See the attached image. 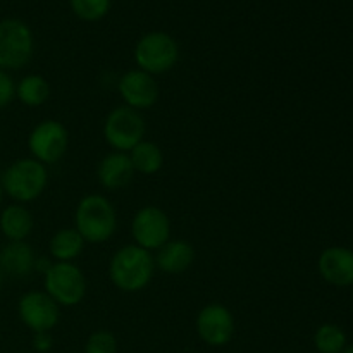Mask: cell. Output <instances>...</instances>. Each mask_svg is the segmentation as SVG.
Segmentation results:
<instances>
[{"label":"cell","instance_id":"cell-1","mask_svg":"<svg viewBox=\"0 0 353 353\" xmlns=\"http://www.w3.org/2000/svg\"><path fill=\"white\" fill-rule=\"evenodd\" d=\"M154 272V261L148 250L141 247H124L110 262V278L117 288L124 292H138L145 288Z\"/></svg>","mask_w":353,"mask_h":353},{"label":"cell","instance_id":"cell-2","mask_svg":"<svg viewBox=\"0 0 353 353\" xmlns=\"http://www.w3.org/2000/svg\"><path fill=\"white\" fill-rule=\"evenodd\" d=\"M76 226L83 240L100 243L112 236L116 230V212L109 200L92 195L81 200L76 212Z\"/></svg>","mask_w":353,"mask_h":353},{"label":"cell","instance_id":"cell-3","mask_svg":"<svg viewBox=\"0 0 353 353\" xmlns=\"http://www.w3.org/2000/svg\"><path fill=\"white\" fill-rule=\"evenodd\" d=\"M47 185V171L38 161H17L3 174V188L12 199L30 202L43 192Z\"/></svg>","mask_w":353,"mask_h":353},{"label":"cell","instance_id":"cell-4","mask_svg":"<svg viewBox=\"0 0 353 353\" xmlns=\"http://www.w3.org/2000/svg\"><path fill=\"white\" fill-rule=\"evenodd\" d=\"M33 54V34L30 28L17 19L0 23V68L19 69Z\"/></svg>","mask_w":353,"mask_h":353},{"label":"cell","instance_id":"cell-5","mask_svg":"<svg viewBox=\"0 0 353 353\" xmlns=\"http://www.w3.org/2000/svg\"><path fill=\"white\" fill-rule=\"evenodd\" d=\"M138 65L145 72H165L178 61V45L165 33H148L138 41L134 50Z\"/></svg>","mask_w":353,"mask_h":353},{"label":"cell","instance_id":"cell-6","mask_svg":"<svg viewBox=\"0 0 353 353\" xmlns=\"http://www.w3.org/2000/svg\"><path fill=\"white\" fill-rule=\"evenodd\" d=\"M45 286L48 296L62 305H76L83 300L86 290L85 278L76 265L59 262L45 272Z\"/></svg>","mask_w":353,"mask_h":353},{"label":"cell","instance_id":"cell-7","mask_svg":"<svg viewBox=\"0 0 353 353\" xmlns=\"http://www.w3.org/2000/svg\"><path fill=\"white\" fill-rule=\"evenodd\" d=\"M105 138L117 150H133L141 141L145 123L131 107H119L109 114L105 123Z\"/></svg>","mask_w":353,"mask_h":353},{"label":"cell","instance_id":"cell-8","mask_svg":"<svg viewBox=\"0 0 353 353\" xmlns=\"http://www.w3.org/2000/svg\"><path fill=\"white\" fill-rule=\"evenodd\" d=\"M169 224L168 216L157 207H145L133 221V236L141 248H159L168 243Z\"/></svg>","mask_w":353,"mask_h":353},{"label":"cell","instance_id":"cell-9","mask_svg":"<svg viewBox=\"0 0 353 353\" xmlns=\"http://www.w3.org/2000/svg\"><path fill=\"white\" fill-rule=\"evenodd\" d=\"M30 148L41 162H57L68 148V131L57 121H45L33 130Z\"/></svg>","mask_w":353,"mask_h":353},{"label":"cell","instance_id":"cell-10","mask_svg":"<svg viewBox=\"0 0 353 353\" xmlns=\"http://www.w3.org/2000/svg\"><path fill=\"white\" fill-rule=\"evenodd\" d=\"M19 316L34 333H47L57 324V303L45 293H28L19 302Z\"/></svg>","mask_w":353,"mask_h":353},{"label":"cell","instance_id":"cell-11","mask_svg":"<svg viewBox=\"0 0 353 353\" xmlns=\"http://www.w3.org/2000/svg\"><path fill=\"white\" fill-rule=\"evenodd\" d=\"M196 330L205 343L221 347L233 336V317L223 305H209L200 312L196 319Z\"/></svg>","mask_w":353,"mask_h":353},{"label":"cell","instance_id":"cell-12","mask_svg":"<svg viewBox=\"0 0 353 353\" xmlns=\"http://www.w3.org/2000/svg\"><path fill=\"white\" fill-rule=\"evenodd\" d=\"M123 99L131 109H147L157 100L159 88L155 79L145 71H130L119 83Z\"/></svg>","mask_w":353,"mask_h":353},{"label":"cell","instance_id":"cell-13","mask_svg":"<svg viewBox=\"0 0 353 353\" xmlns=\"http://www.w3.org/2000/svg\"><path fill=\"white\" fill-rule=\"evenodd\" d=\"M319 272L334 286L353 285V252L345 247H331L321 254Z\"/></svg>","mask_w":353,"mask_h":353},{"label":"cell","instance_id":"cell-14","mask_svg":"<svg viewBox=\"0 0 353 353\" xmlns=\"http://www.w3.org/2000/svg\"><path fill=\"white\" fill-rule=\"evenodd\" d=\"M134 168L131 159L124 154H110L99 168V179L105 188H123L133 179Z\"/></svg>","mask_w":353,"mask_h":353},{"label":"cell","instance_id":"cell-15","mask_svg":"<svg viewBox=\"0 0 353 353\" xmlns=\"http://www.w3.org/2000/svg\"><path fill=\"white\" fill-rule=\"evenodd\" d=\"M34 268V255L30 245L12 241L0 252V269L14 278L28 276Z\"/></svg>","mask_w":353,"mask_h":353},{"label":"cell","instance_id":"cell-16","mask_svg":"<svg viewBox=\"0 0 353 353\" xmlns=\"http://www.w3.org/2000/svg\"><path fill=\"white\" fill-rule=\"evenodd\" d=\"M193 257H195L193 248L186 241H171L162 245L157 264L168 274H179L192 265Z\"/></svg>","mask_w":353,"mask_h":353},{"label":"cell","instance_id":"cell-17","mask_svg":"<svg viewBox=\"0 0 353 353\" xmlns=\"http://www.w3.org/2000/svg\"><path fill=\"white\" fill-rule=\"evenodd\" d=\"M0 228H2L3 234L12 241H23L31 233L33 219L24 207L10 205L3 210L2 217H0Z\"/></svg>","mask_w":353,"mask_h":353},{"label":"cell","instance_id":"cell-18","mask_svg":"<svg viewBox=\"0 0 353 353\" xmlns=\"http://www.w3.org/2000/svg\"><path fill=\"white\" fill-rule=\"evenodd\" d=\"M131 164L137 171L145 174H154L162 168V152L161 148L150 141H140L131 150Z\"/></svg>","mask_w":353,"mask_h":353},{"label":"cell","instance_id":"cell-19","mask_svg":"<svg viewBox=\"0 0 353 353\" xmlns=\"http://www.w3.org/2000/svg\"><path fill=\"white\" fill-rule=\"evenodd\" d=\"M83 250V236L76 230H62L52 238L50 252L59 261H71Z\"/></svg>","mask_w":353,"mask_h":353},{"label":"cell","instance_id":"cell-20","mask_svg":"<svg viewBox=\"0 0 353 353\" xmlns=\"http://www.w3.org/2000/svg\"><path fill=\"white\" fill-rule=\"evenodd\" d=\"M314 343L319 353H341L347 348V334L334 324H324L317 330Z\"/></svg>","mask_w":353,"mask_h":353},{"label":"cell","instance_id":"cell-21","mask_svg":"<svg viewBox=\"0 0 353 353\" xmlns=\"http://www.w3.org/2000/svg\"><path fill=\"white\" fill-rule=\"evenodd\" d=\"M48 83L41 76H28L17 86V95L26 105H40L48 99Z\"/></svg>","mask_w":353,"mask_h":353},{"label":"cell","instance_id":"cell-22","mask_svg":"<svg viewBox=\"0 0 353 353\" xmlns=\"http://www.w3.org/2000/svg\"><path fill=\"white\" fill-rule=\"evenodd\" d=\"M71 7L79 19L99 21L109 12L110 0H71Z\"/></svg>","mask_w":353,"mask_h":353},{"label":"cell","instance_id":"cell-23","mask_svg":"<svg viewBox=\"0 0 353 353\" xmlns=\"http://www.w3.org/2000/svg\"><path fill=\"white\" fill-rule=\"evenodd\" d=\"M116 338L107 331H99L92 334L86 343V353H116Z\"/></svg>","mask_w":353,"mask_h":353},{"label":"cell","instance_id":"cell-24","mask_svg":"<svg viewBox=\"0 0 353 353\" xmlns=\"http://www.w3.org/2000/svg\"><path fill=\"white\" fill-rule=\"evenodd\" d=\"M14 97V83L3 71H0V109L7 105Z\"/></svg>","mask_w":353,"mask_h":353},{"label":"cell","instance_id":"cell-25","mask_svg":"<svg viewBox=\"0 0 353 353\" xmlns=\"http://www.w3.org/2000/svg\"><path fill=\"white\" fill-rule=\"evenodd\" d=\"M50 345H52V340L47 333H37V338H34V347H37L38 350L41 352L48 350Z\"/></svg>","mask_w":353,"mask_h":353},{"label":"cell","instance_id":"cell-26","mask_svg":"<svg viewBox=\"0 0 353 353\" xmlns=\"http://www.w3.org/2000/svg\"><path fill=\"white\" fill-rule=\"evenodd\" d=\"M341 353H353V345H352V347H347V348H345V350L341 352Z\"/></svg>","mask_w":353,"mask_h":353},{"label":"cell","instance_id":"cell-27","mask_svg":"<svg viewBox=\"0 0 353 353\" xmlns=\"http://www.w3.org/2000/svg\"><path fill=\"white\" fill-rule=\"evenodd\" d=\"M0 285H2V272H0Z\"/></svg>","mask_w":353,"mask_h":353},{"label":"cell","instance_id":"cell-28","mask_svg":"<svg viewBox=\"0 0 353 353\" xmlns=\"http://www.w3.org/2000/svg\"><path fill=\"white\" fill-rule=\"evenodd\" d=\"M0 200H2V188H0Z\"/></svg>","mask_w":353,"mask_h":353},{"label":"cell","instance_id":"cell-29","mask_svg":"<svg viewBox=\"0 0 353 353\" xmlns=\"http://www.w3.org/2000/svg\"><path fill=\"white\" fill-rule=\"evenodd\" d=\"M317 353H319V352H317Z\"/></svg>","mask_w":353,"mask_h":353}]
</instances>
